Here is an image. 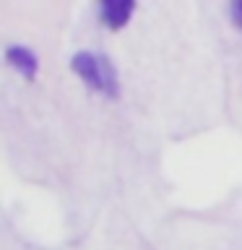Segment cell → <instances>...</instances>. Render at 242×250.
Returning <instances> with one entry per match:
<instances>
[{
	"label": "cell",
	"mask_w": 242,
	"mask_h": 250,
	"mask_svg": "<svg viewBox=\"0 0 242 250\" xmlns=\"http://www.w3.org/2000/svg\"><path fill=\"white\" fill-rule=\"evenodd\" d=\"M70 68L73 73L81 78V81L89 86V89L104 94V97H117L120 94V81H117V70L112 65V60L107 55L99 52H76L73 60H70Z\"/></svg>",
	"instance_id": "6da1fadb"
},
{
	"label": "cell",
	"mask_w": 242,
	"mask_h": 250,
	"mask_svg": "<svg viewBox=\"0 0 242 250\" xmlns=\"http://www.w3.org/2000/svg\"><path fill=\"white\" fill-rule=\"evenodd\" d=\"M101 8V21H104L107 29L120 31L128 26V21L133 19V11H136V0H99Z\"/></svg>",
	"instance_id": "7a4b0ae2"
},
{
	"label": "cell",
	"mask_w": 242,
	"mask_h": 250,
	"mask_svg": "<svg viewBox=\"0 0 242 250\" xmlns=\"http://www.w3.org/2000/svg\"><path fill=\"white\" fill-rule=\"evenodd\" d=\"M5 60H8V65L16 68L23 78H37V70H39V60H37V55L29 50V47H21V44H13V47H8L5 50Z\"/></svg>",
	"instance_id": "3957f363"
},
{
	"label": "cell",
	"mask_w": 242,
	"mask_h": 250,
	"mask_svg": "<svg viewBox=\"0 0 242 250\" xmlns=\"http://www.w3.org/2000/svg\"><path fill=\"white\" fill-rule=\"evenodd\" d=\"M229 16L232 23L242 31V0H229Z\"/></svg>",
	"instance_id": "277c9868"
}]
</instances>
